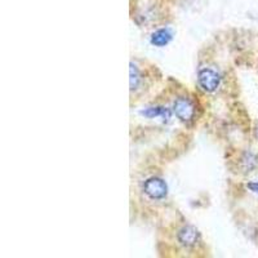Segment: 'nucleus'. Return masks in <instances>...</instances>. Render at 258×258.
Wrapping results in <instances>:
<instances>
[{
    "label": "nucleus",
    "instance_id": "nucleus-3",
    "mask_svg": "<svg viewBox=\"0 0 258 258\" xmlns=\"http://www.w3.org/2000/svg\"><path fill=\"white\" fill-rule=\"evenodd\" d=\"M144 191L150 199L160 200L167 197L168 186L164 181L158 177H151L144 183Z\"/></svg>",
    "mask_w": 258,
    "mask_h": 258
},
{
    "label": "nucleus",
    "instance_id": "nucleus-4",
    "mask_svg": "<svg viewBox=\"0 0 258 258\" xmlns=\"http://www.w3.org/2000/svg\"><path fill=\"white\" fill-rule=\"evenodd\" d=\"M177 238L183 246H194L199 241L200 234L194 226H183L178 231Z\"/></svg>",
    "mask_w": 258,
    "mask_h": 258
},
{
    "label": "nucleus",
    "instance_id": "nucleus-2",
    "mask_svg": "<svg viewBox=\"0 0 258 258\" xmlns=\"http://www.w3.org/2000/svg\"><path fill=\"white\" fill-rule=\"evenodd\" d=\"M173 111L179 120L187 123L192 120L195 116V105L187 97H179L174 102Z\"/></svg>",
    "mask_w": 258,
    "mask_h": 258
},
{
    "label": "nucleus",
    "instance_id": "nucleus-5",
    "mask_svg": "<svg viewBox=\"0 0 258 258\" xmlns=\"http://www.w3.org/2000/svg\"><path fill=\"white\" fill-rule=\"evenodd\" d=\"M170 40H172V32L165 29L158 30L151 36V44L156 45V47H164Z\"/></svg>",
    "mask_w": 258,
    "mask_h": 258
},
{
    "label": "nucleus",
    "instance_id": "nucleus-6",
    "mask_svg": "<svg viewBox=\"0 0 258 258\" xmlns=\"http://www.w3.org/2000/svg\"><path fill=\"white\" fill-rule=\"evenodd\" d=\"M142 115L147 117H163V119H169L170 117V111L165 107H161V106H155V107H149L145 111H142Z\"/></svg>",
    "mask_w": 258,
    "mask_h": 258
},
{
    "label": "nucleus",
    "instance_id": "nucleus-7",
    "mask_svg": "<svg viewBox=\"0 0 258 258\" xmlns=\"http://www.w3.org/2000/svg\"><path fill=\"white\" fill-rule=\"evenodd\" d=\"M140 83V74L135 64L131 63V88L136 89Z\"/></svg>",
    "mask_w": 258,
    "mask_h": 258
},
{
    "label": "nucleus",
    "instance_id": "nucleus-8",
    "mask_svg": "<svg viewBox=\"0 0 258 258\" xmlns=\"http://www.w3.org/2000/svg\"><path fill=\"white\" fill-rule=\"evenodd\" d=\"M248 187L250 188V191L258 194V182H250V183H248Z\"/></svg>",
    "mask_w": 258,
    "mask_h": 258
},
{
    "label": "nucleus",
    "instance_id": "nucleus-1",
    "mask_svg": "<svg viewBox=\"0 0 258 258\" xmlns=\"http://www.w3.org/2000/svg\"><path fill=\"white\" fill-rule=\"evenodd\" d=\"M198 83H199L203 91L214 92L220 87L221 77L220 74L214 71L213 69L204 68L198 74Z\"/></svg>",
    "mask_w": 258,
    "mask_h": 258
}]
</instances>
